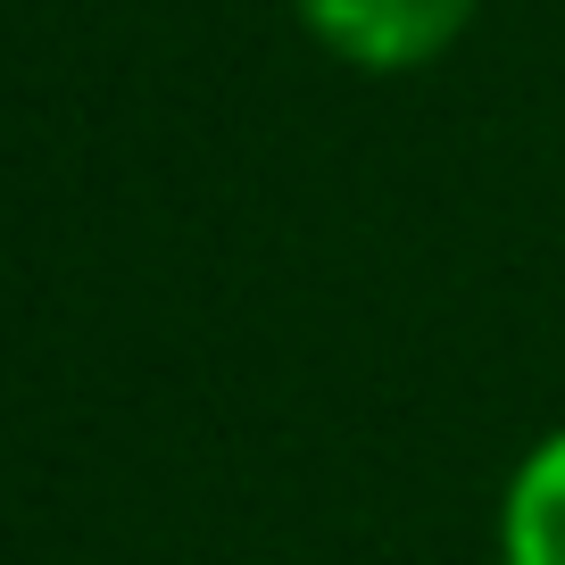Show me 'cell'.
Instances as JSON below:
<instances>
[{"mask_svg": "<svg viewBox=\"0 0 565 565\" xmlns=\"http://www.w3.org/2000/svg\"><path fill=\"white\" fill-rule=\"evenodd\" d=\"M499 548L508 565H565V433H548L508 482L499 508Z\"/></svg>", "mask_w": 565, "mask_h": 565, "instance_id": "2", "label": "cell"}, {"mask_svg": "<svg viewBox=\"0 0 565 565\" xmlns=\"http://www.w3.org/2000/svg\"><path fill=\"white\" fill-rule=\"evenodd\" d=\"M291 9L333 58L374 67V75L441 58L475 18V0H291Z\"/></svg>", "mask_w": 565, "mask_h": 565, "instance_id": "1", "label": "cell"}]
</instances>
